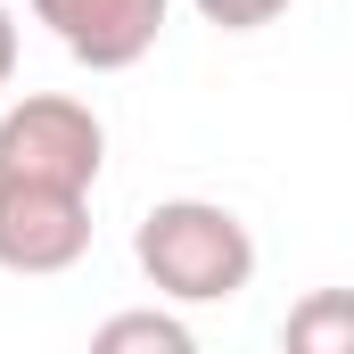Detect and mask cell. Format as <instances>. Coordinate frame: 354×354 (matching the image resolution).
<instances>
[{
	"label": "cell",
	"instance_id": "obj_7",
	"mask_svg": "<svg viewBox=\"0 0 354 354\" xmlns=\"http://www.w3.org/2000/svg\"><path fill=\"white\" fill-rule=\"evenodd\" d=\"M206 25H223V33H264V25H280L288 17V0H189Z\"/></svg>",
	"mask_w": 354,
	"mask_h": 354
},
{
	"label": "cell",
	"instance_id": "obj_1",
	"mask_svg": "<svg viewBox=\"0 0 354 354\" xmlns=\"http://www.w3.org/2000/svg\"><path fill=\"white\" fill-rule=\"evenodd\" d=\"M132 256L165 305H231L256 280V231L223 198H157L132 231Z\"/></svg>",
	"mask_w": 354,
	"mask_h": 354
},
{
	"label": "cell",
	"instance_id": "obj_6",
	"mask_svg": "<svg viewBox=\"0 0 354 354\" xmlns=\"http://www.w3.org/2000/svg\"><path fill=\"white\" fill-rule=\"evenodd\" d=\"M91 346L99 354H189V322L165 313V305H140V313H107L99 330H91Z\"/></svg>",
	"mask_w": 354,
	"mask_h": 354
},
{
	"label": "cell",
	"instance_id": "obj_4",
	"mask_svg": "<svg viewBox=\"0 0 354 354\" xmlns=\"http://www.w3.org/2000/svg\"><path fill=\"white\" fill-rule=\"evenodd\" d=\"M41 25H50V41L91 66V75H124V66H140L157 41H165V8L174 0H25Z\"/></svg>",
	"mask_w": 354,
	"mask_h": 354
},
{
	"label": "cell",
	"instance_id": "obj_8",
	"mask_svg": "<svg viewBox=\"0 0 354 354\" xmlns=\"http://www.w3.org/2000/svg\"><path fill=\"white\" fill-rule=\"evenodd\" d=\"M17 83V17H8V0H0V91Z\"/></svg>",
	"mask_w": 354,
	"mask_h": 354
},
{
	"label": "cell",
	"instance_id": "obj_2",
	"mask_svg": "<svg viewBox=\"0 0 354 354\" xmlns=\"http://www.w3.org/2000/svg\"><path fill=\"white\" fill-rule=\"evenodd\" d=\"M107 165V124L75 91H25L0 107V174L8 181H58V189H99Z\"/></svg>",
	"mask_w": 354,
	"mask_h": 354
},
{
	"label": "cell",
	"instance_id": "obj_3",
	"mask_svg": "<svg viewBox=\"0 0 354 354\" xmlns=\"http://www.w3.org/2000/svg\"><path fill=\"white\" fill-rule=\"evenodd\" d=\"M83 256H91V189L0 174V272L50 280V272H75Z\"/></svg>",
	"mask_w": 354,
	"mask_h": 354
},
{
	"label": "cell",
	"instance_id": "obj_5",
	"mask_svg": "<svg viewBox=\"0 0 354 354\" xmlns=\"http://www.w3.org/2000/svg\"><path fill=\"white\" fill-rule=\"evenodd\" d=\"M280 346L288 354H354V288H313L288 305L280 322Z\"/></svg>",
	"mask_w": 354,
	"mask_h": 354
}]
</instances>
